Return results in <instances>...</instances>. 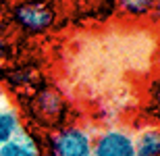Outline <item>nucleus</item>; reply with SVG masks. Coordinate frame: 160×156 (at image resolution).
Here are the masks:
<instances>
[{
    "label": "nucleus",
    "mask_w": 160,
    "mask_h": 156,
    "mask_svg": "<svg viewBox=\"0 0 160 156\" xmlns=\"http://www.w3.org/2000/svg\"><path fill=\"white\" fill-rule=\"evenodd\" d=\"M54 8L46 0H21L12 8V21L27 33H42L54 23Z\"/></svg>",
    "instance_id": "f03ea898"
},
{
    "label": "nucleus",
    "mask_w": 160,
    "mask_h": 156,
    "mask_svg": "<svg viewBox=\"0 0 160 156\" xmlns=\"http://www.w3.org/2000/svg\"><path fill=\"white\" fill-rule=\"evenodd\" d=\"M4 106V92H2V88H0V108Z\"/></svg>",
    "instance_id": "f8f14e48"
},
{
    "label": "nucleus",
    "mask_w": 160,
    "mask_h": 156,
    "mask_svg": "<svg viewBox=\"0 0 160 156\" xmlns=\"http://www.w3.org/2000/svg\"><path fill=\"white\" fill-rule=\"evenodd\" d=\"M135 156H160V127H143L135 133Z\"/></svg>",
    "instance_id": "423d86ee"
},
{
    "label": "nucleus",
    "mask_w": 160,
    "mask_h": 156,
    "mask_svg": "<svg viewBox=\"0 0 160 156\" xmlns=\"http://www.w3.org/2000/svg\"><path fill=\"white\" fill-rule=\"evenodd\" d=\"M92 139L89 131L81 125H67L50 133L48 138V154L50 156H92Z\"/></svg>",
    "instance_id": "f257e3e1"
},
{
    "label": "nucleus",
    "mask_w": 160,
    "mask_h": 156,
    "mask_svg": "<svg viewBox=\"0 0 160 156\" xmlns=\"http://www.w3.org/2000/svg\"><path fill=\"white\" fill-rule=\"evenodd\" d=\"M21 129H23V123H21V117L17 110L11 106L0 108V146L11 142L15 135H19Z\"/></svg>",
    "instance_id": "0eeeda50"
},
{
    "label": "nucleus",
    "mask_w": 160,
    "mask_h": 156,
    "mask_svg": "<svg viewBox=\"0 0 160 156\" xmlns=\"http://www.w3.org/2000/svg\"><path fill=\"white\" fill-rule=\"evenodd\" d=\"M154 92H156V104L160 106V83H158V85L154 83Z\"/></svg>",
    "instance_id": "9d476101"
},
{
    "label": "nucleus",
    "mask_w": 160,
    "mask_h": 156,
    "mask_svg": "<svg viewBox=\"0 0 160 156\" xmlns=\"http://www.w3.org/2000/svg\"><path fill=\"white\" fill-rule=\"evenodd\" d=\"M0 156H44L42 146L31 133L25 129L19 131V135L0 146Z\"/></svg>",
    "instance_id": "39448f33"
},
{
    "label": "nucleus",
    "mask_w": 160,
    "mask_h": 156,
    "mask_svg": "<svg viewBox=\"0 0 160 156\" xmlns=\"http://www.w3.org/2000/svg\"><path fill=\"white\" fill-rule=\"evenodd\" d=\"M6 54H8V46H6V44L0 40V58H4Z\"/></svg>",
    "instance_id": "1a4fd4ad"
},
{
    "label": "nucleus",
    "mask_w": 160,
    "mask_h": 156,
    "mask_svg": "<svg viewBox=\"0 0 160 156\" xmlns=\"http://www.w3.org/2000/svg\"><path fill=\"white\" fill-rule=\"evenodd\" d=\"M92 156H135V133L123 127H110L92 139Z\"/></svg>",
    "instance_id": "7ed1b4c3"
},
{
    "label": "nucleus",
    "mask_w": 160,
    "mask_h": 156,
    "mask_svg": "<svg viewBox=\"0 0 160 156\" xmlns=\"http://www.w3.org/2000/svg\"><path fill=\"white\" fill-rule=\"evenodd\" d=\"M33 113L44 125H58L67 113V100L54 88L42 90L33 98Z\"/></svg>",
    "instance_id": "20e7f679"
},
{
    "label": "nucleus",
    "mask_w": 160,
    "mask_h": 156,
    "mask_svg": "<svg viewBox=\"0 0 160 156\" xmlns=\"http://www.w3.org/2000/svg\"><path fill=\"white\" fill-rule=\"evenodd\" d=\"M154 15L160 19V0H156V8H154Z\"/></svg>",
    "instance_id": "9b49d317"
},
{
    "label": "nucleus",
    "mask_w": 160,
    "mask_h": 156,
    "mask_svg": "<svg viewBox=\"0 0 160 156\" xmlns=\"http://www.w3.org/2000/svg\"><path fill=\"white\" fill-rule=\"evenodd\" d=\"M119 11L129 19H146L154 15L156 0H114Z\"/></svg>",
    "instance_id": "6e6552de"
},
{
    "label": "nucleus",
    "mask_w": 160,
    "mask_h": 156,
    "mask_svg": "<svg viewBox=\"0 0 160 156\" xmlns=\"http://www.w3.org/2000/svg\"><path fill=\"white\" fill-rule=\"evenodd\" d=\"M158 69H160V56H158Z\"/></svg>",
    "instance_id": "ddd939ff"
}]
</instances>
